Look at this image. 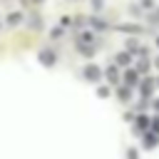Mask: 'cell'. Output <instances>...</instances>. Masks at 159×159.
<instances>
[{
	"mask_svg": "<svg viewBox=\"0 0 159 159\" xmlns=\"http://www.w3.org/2000/svg\"><path fill=\"white\" fill-rule=\"evenodd\" d=\"M92 5H94V7L99 10V7H102V0H92Z\"/></svg>",
	"mask_w": 159,
	"mask_h": 159,
	"instance_id": "5bb4252c",
	"label": "cell"
},
{
	"mask_svg": "<svg viewBox=\"0 0 159 159\" xmlns=\"http://www.w3.org/2000/svg\"><path fill=\"white\" fill-rule=\"evenodd\" d=\"M129 94H132V89H127V87L119 89V97H122V99H129Z\"/></svg>",
	"mask_w": 159,
	"mask_h": 159,
	"instance_id": "8fae6325",
	"label": "cell"
},
{
	"mask_svg": "<svg viewBox=\"0 0 159 159\" xmlns=\"http://www.w3.org/2000/svg\"><path fill=\"white\" fill-rule=\"evenodd\" d=\"M107 77H109V82H117V80H114V77H117V70L109 67V70H107Z\"/></svg>",
	"mask_w": 159,
	"mask_h": 159,
	"instance_id": "30bf717a",
	"label": "cell"
},
{
	"mask_svg": "<svg viewBox=\"0 0 159 159\" xmlns=\"http://www.w3.org/2000/svg\"><path fill=\"white\" fill-rule=\"evenodd\" d=\"M7 22H10V25H17V22H20V12H12V15H7Z\"/></svg>",
	"mask_w": 159,
	"mask_h": 159,
	"instance_id": "8992f818",
	"label": "cell"
},
{
	"mask_svg": "<svg viewBox=\"0 0 159 159\" xmlns=\"http://www.w3.org/2000/svg\"><path fill=\"white\" fill-rule=\"evenodd\" d=\"M127 157H129V159H137V152H134V149H129V154H127Z\"/></svg>",
	"mask_w": 159,
	"mask_h": 159,
	"instance_id": "9a60e30c",
	"label": "cell"
},
{
	"mask_svg": "<svg viewBox=\"0 0 159 159\" xmlns=\"http://www.w3.org/2000/svg\"><path fill=\"white\" fill-rule=\"evenodd\" d=\"M129 60H132L129 52H119V55H117V65H129Z\"/></svg>",
	"mask_w": 159,
	"mask_h": 159,
	"instance_id": "5b68a950",
	"label": "cell"
},
{
	"mask_svg": "<svg viewBox=\"0 0 159 159\" xmlns=\"http://www.w3.org/2000/svg\"><path fill=\"white\" fill-rule=\"evenodd\" d=\"M124 82H127V87H134V84H137V72L129 70V72L124 75Z\"/></svg>",
	"mask_w": 159,
	"mask_h": 159,
	"instance_id": "277c9868",
	"label": "cell"
},
{
	"mask_svg": "<svg viewBox=\"0 0 159 159\" xmlns=\"http://www.w3.org/2000/svg\"><path fill=\"white\" fill-rule=\"evenodd\" d=\"M35 2H42V0H35Z\"/></svg>",
	"mask_w": 159,
	"mask_h": 159,
	"instance_id": "2e32d148",
	"label": "cell"
},
{
	"mask_svg": "<svg viewBox=\"0 0 159 159\" xmlns=\"http://www.w3.org/2000/svg\"><path fill=\"white\" fill-rule=\"evenodd\" d=\"M152 129H154V134H159V119H154V122H152Z\"/></svg>",
	"mask_w": 159,
	"mask_h": 159,
	"instance_id": "4fadbf2b",
	"label": "cell"
},
{
	"mask_svg": "<svg viewBox=\"0 0 159 159\" xmlns=\"http://www.w3.org/2000/svg\"><path fill=\"white\" fill-rule=\"evenodd\" d=\"M99 75H102V72H99V67H97V65H87V67H84V77H87L89 82H97V80H99Z\"/></svg>",
	"mask_w": 159,
	"mask_h": 159,
	"instance_id": "6da1fadb",
	"label": "cell"
},
{
	"mask_svg": "<svg viewBox=\"0 0 159 159\" xmlns=\"http://www.w3.org/2000/svg\"><path fill=\"white\" fill-rule=\"evenodd\" d=\"M137 127H139V129H147V127H149V117H139Z\"/></svg>",
	"mask_w": 159,
	"mask_h": 159,
	"instance_id": "52a82bcc",
	"label": "cell"
},
{
	"mask_svg": "<svg viewBox=\"0 0 159 159\" xmlns=\"http://www.w3.org/2000/svg\"><path fill=\"white\" fill-rule=\"evenodd\" d=\"M157 142H159V137H157L154 132H147V134H144V142H142V144H144L147 149H152V147H157Z\"/></svg>",
	"mask_w": 159,
	"mask_h": 159,
	"instance_id": "7a4b0ae2",
	"label": "cell"
},
{
	"mask_svg": "<svg viewBox=\"0 0 159 159\" xmlns=\"http://www.w3.org/2000/svg\"><path fill=\"white\" fill-rule=\"evenodd\" d=\"M142 94H144V97L152 94V82H144V84H142Z\"/></svg>",
	"mask_w": 159,
	"mask_h": 159,
	"instance_id": "ba28073f",
	"label": "cell"
},
{
	"mask_svg": "<svg viewBox=\"0 0 159 159\" xmlns=\"http://www.w3.org/2000/svg\"><path fill=\"white\" fill-rule=\"evenodd\" d=\"M40 62H42V65H55V52L42 50V52H40Z\"/></svg>",
	"mask_w": 159,
	"mask_h": 159,
	"instance_id": "3957f363",
	"label": "cell"
},
{
	"mask_svg": "<svg viewBox=\"0 0 159 159\" xmlns=\"http://www.w3.org/2000/svg\"><path fill=\"white\" fill-rule=\"evenodd\" d=\"M157 65H159V60H157Z\"/></svg>",
	"mask_w": 159,
	"mask_h": 159,
	"instance_id": "e0dca14e",
	"label": "cell"
},
{
	"mask_svg": "<svg viewBox=\"0 0 159 159\" xmlns=\"http://www.w3.org/2000/svg\"><path fill=\"white\" fill-rule=\"evenodd\" d=\"M27 25H32V27H40V17H37V15H32V17L27 20Z\"/></svg>",
	"mask_w": 159,
	"mask_h": 159,
	"instance_id": "9c48e42d",
	"label": "cell"
},
{
	"mask_svg": "<svg viewBox=\"0 0 159 159\" xmlns=\"http://www.w3.org/2000/svg\"><path fill=\"white\" fill-rule=\"evenodd\" d=\"M127 50L134 52V50H137V42H134V40H127Z\"/></svg>",
	"mask_w": 159,
	"mask_h": 159,
	"instance_id": "7c38bea8",
	"label": "cell"
}]
</instances>
